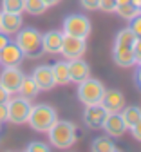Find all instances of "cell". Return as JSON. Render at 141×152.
Segmentation results:
<instances>
[{
    "label": "cell",
    "mask_w": 141,
    "mask_h": 152,
    "mask_svg": "<svg viewBox=\"0 0 141 152\" xmlns=\"http://www.w3.org/2000/svg\"><path fill=\"white\" fill-rule=\"evenodd\" d=\"M47 134H49V141H51L53 147H56L60 150H65V148H69L76 143L78 130H76V125L71 123V121L56 120L54 125L47 130Z\"/></svg>",
    "instance_id": "cell-1"
},
{
    "label": "cell",
    "mask_w": 141,
    "mask_h": 152,
    "mask_svg": "<svg viewBox=\"0 0 141 152\" xmlns=\"http://www.w3.org/2000/svg\"><path fill=\"white\" fill-rule=\"evenodd\" d=\"M15 44L24 53V58H38L44 53L42 49V34L34 27H24L16 33Z\"/></svg>",
    "instance_id": "cell-2"
},
{
    "label": "cell",
    "mask_w": 141,
    "mask_h": 152,
    "mask_svg": "<svg viewBox=\"0 0 141 152\" xmlns=\"http://www.w3.org/2000/svg\"><path fill=\"white\" fill-rule=\"evenodd\" d=\"M56 120H58L56 110H54L51 105L40 103V105H33V107H31L27 123H29L31 129L36 130V132H47V130L54 125Z\"/></svg>",
    "instance_id": "cell-3"
},
{
    "label": "cell",
    "mask_w": 141,
    "mask_h": 152,
    "mask_svg": "<svg viewBox=\"0 0 141 152\" xmlns=\"http://www.w3.org/2000/svg\"><path fill=\"white\" fill-rule=\"evenodd\" d=\"M103 92H105V87H103V83L99 82V80L87 78V80L78 83V100L82 102L85 107L87 105H98V103H102Z\"/></svg>",
    "instance_id": "cell-4"
},
{
    "label": "cell",
    "mask_w": 141,
    "mask_h": 152,
    "mask_svg": "<svg viewBox=\"0 0 141 152\" xmlns=\"http://www.w3.org/2000/svg\"><path fill=\"white\" fill-rule=\"evenodd\" d=\"M6 107H7V121H11L15 125L27 123L29 112H31V107H33L29 98H24V96L9 98L6 102Z\"/></svg>",
    "instance_id": "cell-5"
},
{
    "label": "cell",
    "mask_w": 141,
    "mask_h": 152,
    "mask_svg": "<svg viewBox=\"0 0 141 152\" xmlns=\"http://www.w3.org/2000/svg\"><path fill=\"white\" fill-rule=\"evenodd\" d=\"M87 51V42L85 38H80V36H72V34H65L62 38V53L67 60H74V58H82Z\"/></svg>",
    "instance_id": "cell-6"
},
{
    "label": "cell",
    "mask_w": 141,
    "mask_h": 152,
    "mask_svg": "<svg viewBox=\"0 0 141 152\" xmlns=\"http://www.w3.org/2000/svg\"><path fill=\"white\" fill-rule=\"evenodd\" d=\"M64 33L80 36V38H87L91 34V20L83 15H71L64 20Z\"/></svg>",
    "instance_id": "cell-7"
},
{
    "label": "cell",
    "mask_w": 141,
    "mask_h": 152,
    "mask_svg": "<svg viewBox=\"0 0 141 152\" xmlns=\"http://www.w3.org/2000/svg\"><path fill=\"white\" fill-rule=\"evenodd\" d=\"M24 72L18 69V65L15 67H4V71L0 72V85H2L9 94H16L20 89V83L24 80Z\"/></svg>",
    "instance_id": "cell-8"
},
{
    "label": "cell",
    "mask_w": 141,
    "mask_h": 152,
    "mask_svg": "<svg viewBox=\"0 0 141 152\" xmlns=\"http://www.w3.org/2000/svg\"><path fill=\"white\" fill-rule=\"evenodd\" d=\"M102 129L107 132L109 136H112V138H121L125 132L129 130L125 121H123V118H121V112H107Z\"/></svg>",
    "instance_id": "cell-9"
},
{
    "label": "cell",
    "mask_w": 141,
    "mask_h": 152,
    "mask_svg": "<svg viewBox=\"0 0 141 152\" xmlns=\"http://www.w3.org/2000/svg\"><path fill=\"white\" fill-rule=\"evenodd\" d=\"M22 13H7V11H0V33L4 34H16L22 29Z\"/></svg>",
    "instance_id": "cell-10"
},
{
    "label": "cell",
    "mask_w": 141,
    "mask_h": 152,
    "mask_svg": "<svg viewBox=\"0 0 141 152\" xmlns=\"http://www.w3.org/2000/svg\"><path fill=\"white\" fill-rule=\"evenodd\" d=\"M24 60V53L20 51V47L15 42H9L0 49V65L2 67H15L20 65Z\"/></svg>",
    "instance_id": "cell-11"
},
{
    "label": "cell",
    "mask_w": 141,
    "mask_h": 152,
    "mask_svg": "<svg viewBox=\"0 0 141 152\" xmlns=\"http://www.w3.org/2000/svg\"><path fill=\"white\" fill-rule=\"evenodd\" d=\"M31 78L34 80V83L38 85L40 91H51V89L56 87V82H54L51 65H38V67L33 71Z\"/></svg>",
    "instance_id": "cell-12"
},
{
    "label": "cell",
    "mask_w": 141,
    "mask_h": 152,
    "mask_svg": "<svg viewBox=\"0 0 141 152\" xmlns=\"http://www.w3.org/2000/svg\"><path fill=\"white\" fill-rule=\"evenodd\" d=\"M99 105H102L107 112H119L125 107V96H123V92L118 91V89H109V91L105 89Z\"/></svg>",
    "instance_id": "cell-13"
},
{
    "label": "cell",
    "mask_w": 141,
    "mask_h": 152,
    "mask_svg": "<svg viewBox=\"0 0 141 152\" xmlns=\"http://www.w3.org/2000/svg\"><path fill=\"white\" fill-rule=\"evenodd\" d=\"M105 116H107V110L99 103L98 105H87V109L83 112V121L91 129H102V125L105 121Z\"/></svg>",
    "instance_id": "cell-14"
},
{
    "label": "cell",
    "mask_w": 141,
    "mask_h": 152,
    "mask_svg": "<svg viewBox=\"0 0 141 152\" xmlns=\"http://www.w3.org/2000/svg\"><path fill=\"white\" fill-rule=\"evenodd\" d=\"M69 65V82H74V83H80L87 80L91 76V69L87 65V62H83L82 58H74V60H69L67 62Z\"/></svg>",
    "instance_id": "cell-15"
},
{
    "label": "cell",
    "mask_w": 141,
    "mask_h": 152,
    "mask_svg": "<svg viewBox=\"0 0 141 152\" xmlns=\"http://www.w3.org/2000/svg\"><path fill=\"white\" fill-rule=\"evenodd\" d=\"M62 38H64V33H60V31H47L45 34H42L44 53H49V54L60 53V49H62Z\"/></svg>",
    "instance_id": "cell-16"
},
{
    "label": "cell",
    "mask_w": 141,
    "mask_h": 152,
    "mask_svg": "<svg viewBox=\"0 0 141 152\" xmlns=\"http://www.w3.org/2000/svg\"><path fill=\"white\" fill-rule=\"evenodd\" d=\"M112 58H114L116 65H119V67H132V65H136V56H134V49L132 47H114Z\"/></svg>",
    "instance_id": "cell-17"
},
{
    "label": "cell",
    "mask_w": 141,
    "mask_h": 152,
    "mask_svg": "<svg viewBox=\"0 0 141 152\" xmlns=\"http://www.w3.org/2000/svg\"><path fill=\"white\" fill-rule=\"evenodd\" d=\"M51 69H53V76H54L56 85L69 83V65H67V62H56V64L51 65Z\"/></svg>",
    "instance_id": "cell-18"
},
{
    "label": "cell",
    "mask_w": 141,
    "mask_h": 152,
    "mask_svg": "<svg viewBox=\"0 0 141 152\" xmlns=\"http://www.w3.org/2000/svg\"><path fill=\"white\" fill-rule=\"evenodd\" d=\"M119 112H121V118H123V121H125V125H127V129H129V130H130V129L137 123V120L141 118V109H139V107H136V105L123 107Z\"/></svg>",
    "instance_id": "cell-19"
},
{
    "label": "cell",
    "mask_w": 141,
    "mask_h": 152,
    "mask_svg": "<svg viewBox=\"0 0 141 152\" xmlns=\"http://www.w3.org/2000/svg\"><path fill=\"white\" fill-rule=\"evenodd\" d=\"M38 92H40V89H38V85L34 83V80L31 78V76H24L22 83H20V89H18V94H20V96L31 100V98L36 96Z\"/></svg>",
    "instance_id": "cell-20"
},
{
    "label": "cell",
    "mask_w": 141,
    "mask_h": 152,
    "mask_svg": "<svg viewBox=\"0 0 141 152\" xmlns=\"http://www.w3.org/2000/svg\"><path fill=\"white\" fill-rule=\"evenodd\" d=\"M136 42V34L130 31V27L121 29L116 34V40H114V47H132Z\"/></svg>",
    "instance_id": "cell-21"
},
{
    "label": "cell",
    "mask_w": 141,
    "mask_h": 152,
    "mask_svg": "<svg viewBox=\"0 0 141 152\" xmlns=\"http://www.w3.org/2000/svg\"><path fill=\"white\" fill-rule=\"evenodd\" d=\"M116 13L121 16V18H125V20H132V18H134V16H137L141 11H139V7H137V6H134L132 2H127V4L118 6V7H116Z\"/></svg>",
    "instance_id": "cell-22"
},
{
    "label": "cell",
    "mask_w": 141,
    "mask_h": 152,
    "mask_svg": "<svg viewBox=\"0 0 141 152\" xmlns=\"http://www.w3.org/2000/svg\"><path fill=\"white\" fill-rule=\"evenodd\" d=\"M92 150L96 152H112V150H118V147L112 143V140H109L107 136H99L94 140L92 143Z\"/></svg>",
    "instance_id": "cell-23"
},
{
    "label": "cell",
    "mask_w": 141,
    "mask_h": 152,
    "mask_svg": "<svg viewBox=\"0 0 141 152\" xmlns=\"http://www.w3.org/2000/svg\"><path fill=\"white\" fill-rule=\"evenodd\" d=\"M47 6L44 0H24V11H27L29 15H42L45 13Z\"/></svg>",
    "instance_id": "cell-24"
},
{
    "label": "cell",
    "mask_w": 141,
    "mask_h": 152,
    "mask_svg": "<svg viewBox=\"0 0 141 152\" xmlns=\"http://www.w3.org/2000/svg\"><path fill=\"white\" fill-rule=\"evenodd\" d=\"M2 11L22 13L24 11V0H2Z\"/></svg>",
    "instance_id": "cell-25"
},
{
    "label": "cell",
    "mask_w": 141,
    "mask_h": 152,
    "mask_svg": "<svg viewBox=\"0 0 141 152\" xmlns=\"http://www.w3.org/2000/svg\"><path fill=\"white\" fill-rule=\"evenodd\" d=\"M116 7H118L116 0H99V2H98V9H102L105 13H114Z\"/></svg>",
    "instance_id": "cell-26"
},
{
    "label": "cell",
    "mask_w": 141,
    "mask_h": 152,
    "mask_svg": "<svg viewBox=\"0 0 141 152\" xmlns=\"http://www.w3.org/2000/svg\"><path fill=\"white\" fill-rule=\"evenodd\" d=\"M130 31L136 34V38H141V13L130 20Z\"/></svg>",
    "instance_id": "cell-27"
},
{
    "label": "cell",
    "mask_w": 141,
    "mask_h": 152,
    "mask_svg": "<svg viewBox=\"0 0 141 152\" xmlns=\"http://www.w3.org/2000/svg\"><path fill=\"white\" fill-rule=\"evenodd\" d=\"M26 150H29V152H47L49 150V145L40 143V141H33V143H29L26 147Z\"/></svg>",
    "instance_id": "cell-28"
},
{
    "label": "cell",
    "mask_w": 141,
    "mask_h": 152,
    "mask_svg": "<svg viewBox=\"0 0 141 152\" xmlns=\"http://www.w3.org/2000/svg\"><path fill=\"white\" fill-rule=\"evenodd\" d=\"M132 49H134V56H136V64L141 65V38H136Z\"/></svg>",
    "instance_id": "cell-29"
},
{
    "label": "cell",
    "mask_w": 141,
    "mask_h": 152,
    "mask_svg": "<svg viewBox=\"0 0 141 152\" xmlns=\"http://www.w3.org/2000/svg\"><path fill=\"white\" fill-rule=\"evenodd\" d=\"M98 2H99V0H80V4H82L85 9H89V11L98 9Z\"/></svg>",
    "instance_id": "cell-30"
},
{
    "label": "cell",
    "mask_w": 141,
    "mask_h": 152,
    "mask_svg": "<svg viewBox=\"0 0 141 152\" xmlns=\"http://www.w3.org/2000/svg\"><path fill=\"white\" fill-rule=\"evenodd\" d=\"M130 130H132V136H134L137 141H141V118L137 120V123H136Z\"/></svg>",
    "instance_id": "cell-31"
},
{
    "label": "cell",
    "mask_w": 141,
    "mask_h": 152,
    "mask_svg": "<svg viewBox=\"0 0 141 152\" xmlns=\"http://www.w3.org/2000/svg\"><path fill=\"white\" fill-rule=\"evenodd\" d=\"M7 121V107L6 103H0V123Z\"/></svg>",
    "instance_id": "cell-32"
},
{
    "label": "cell",
    "mask_w": 141,
    "mask_h": 152,
    "mask_svg": "<svg viewBox=\"0 0 141 152\" xmlns=\"http://www.w3.org/2000/svg\"><path fill=\"white\" fill-rule=\"evenodd\" d=\"M9 98H11V94H9V92H7L2 85H0V103H6Z\"/></svg>",
    "instance_id": "cell-33"
},
{
    "label": "cell",
    "mask_w": 141,
    "mask_h": 152,
    "mask_svg": "<svg viewBox=\"0 0 141 152\" xmlns=\"http://www.w3.org/2000/svg\"><path fill=\"white\" fill-rule=\"evenodd\" d=\"M7 44H9V38H7V34L0 33V49H2L4 45H7Z\"/></svg>",
    "instance_id": "cell-34"
},
{
    "label": "cell",
    "mask_w": 141,
    "mask_h": 152,
    "mask_svg": "<svg viewBox=\"0 0 141 152\" xmlns=\"http://www.w3.org/2000/svg\"><path fill=\"white\" fill-rule=\"evenodd\" d=\"M44 2H45V6H47V7H51V6H56V4H60L62 0H44Z\"/></svg>",
    "instance_id": "cell-35"
},
{
    "label": "cell",
    "mask_w": 141,
    "mask_h": 152,
    "mask_svg": "<svg viewBox=\"0 0 141 152\" xmlns=\"http://www.w3.org/2000/svg\"><path fill=\"white\" fill-rule=\"evenodd\" d=\"M136 80H137V85L141 87V65H139V71H137V76H136Z\"/></svg>",
    "instance_id": "cell-36"
},
{
    "label": "cell",
    "mask_w": 141,
    "mask_h": 152,
    "mask_svg": "<svg viewBox=\"0 0 141 152\" xmlns=\"http://www.w3.org/2000/svg\"><path fill=\"white\" fill-rule=\"evenodd\" d=\"M127 2H130V0H116V4H118V6H121V4H127Z\"/></svg>",
    "instance_id": "cell-37"
},
{
    "label": "cell",
    "mask_w": 141,
    "mask_h": 152,
    "mask_svg": "<svg viewBox=\"0 0 141 152\" xmlns=\"http://www.w3.org/2000/svg\"><path fill=\"white\" fill-rule=\"evenodd\" d=\"M137 7H139V11H141V0H139V6H137Z\"/></svg>",
    "instance_id": "cell-38"
},
{
    "label": "cell",
    "mask_w": 141,
    "mask_h": 152,
    "mask_svg": "<svg viewBox=\"0 0 141 152\" xmlns=\"http://www.w3.org/2000/svg\"><path fill=\"white\" fill-rule=\"evenodd\" d=\"M0 125H2V123H0Z\"/></svg>",
    "instance_id": "cell-39"
}]
</instances>
